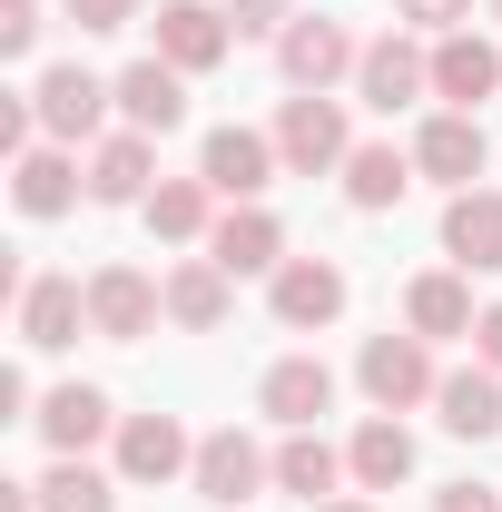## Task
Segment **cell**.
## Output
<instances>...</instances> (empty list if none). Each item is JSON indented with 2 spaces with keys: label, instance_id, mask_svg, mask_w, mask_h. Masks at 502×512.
I'll return each mask as SVG.
<instances>
[{
  "label": "cell",
  "instance_id": "cell-15",
  "mask_svg": "<svg viewBox=\"0 0 502 512\" xmlns=\"http://www.w3.org/2000/svg\"><path fill=\"white\" fill-rule=\"evenodd\" d=\"M109 89H119V119H128V128H148V138H168V128L188 119V69H168L158 50H148V60H128Z\"/></svg>",
  "mask_w": 502,
  "mask_h": 512
},
{
  "label": "cell",
  "instance_id": "cell-9",
  "mask_svg": "<svg viewBox=\"0 0 502 512\" xmlns=\"http://www.w3.org/2000/svg\"><path fill=\"white\" fill-rule=\"evenodd\" d=\"M286 158H276V128H207V148H197V178L217 197H237V207H256V188L276 178Z\"/></svg>",
  "mask_w": 502,
  "mask_h": 512
},
{
  "label": "cell",
  "instance_id": "cell-24",
  "mask_svg": "<svg viewBox=\"0 0 502 512\" xmlns=\"http://www.w3.org/2000/svg\"><path fill=\"white\" fill-rule=\"evenodd\" d=\"M207 256H217L227 276H276V266H286V227H276L266 207H227L217 237H207Z\"/></svg>",
  "mask_w": 502,
  "mask_h": 512
},
{
  "label": "cell",
  "instance_id": "cell-4",
  "mask_svg": "<svg viewBox=\"0 0 502 512\" xmlns=\"http://www.w3.org/2000/svg\"><path fill=\"white\" fill-rule=\"evenodd\" d=\"M30 109H40V128H50L60 148H79V138H99V119L119 109V89H109L99 69L60 60V69H40V79H30Z\"/></svg>",
  "mask_w": 502,
  "mask_h": 512
},
{
  "label": "cell",
  "instance_id": "cell-7",
  "mask_svg": "<svg viewBox=\"0 0 502 512\" xmlns=\"http://www.w3.org/2000/svg\"><path fill=\"white\" fill-rule=\"evenodd\" d=\"M355 99L365 109H414V99H434V50H414L404 30H384V40H365V60H355Z\"/></svg>",
  "mask_w": 502,
  "mask_h": 512
},
{
  "label": "cell",
  "instance_id": "cell-32",
  "mask_svg": "<svg viewBox=\"0 0 502 512\" xmlns=\"http://www.w3.org/2000/svg\"><path fill=\"white\" fill-rule=\"evenodd\" d=\"M227 20H237V40H256V30H286L296 0H227Z\"/></svg>",
  "mask_w": 502,
  "mask_h": 512
},
{
  "label": "cell",
  "instance_id": "cell-25",
  "mask_svg": "<svg viewBox=\"0 0 502 512\" xmlns=\"http://www.w3.org/2000/svg\"><path fill=\"white\" fill-rule=\"evenodd\" d=\"M404 325L424 335V345H443V335H473V286H463V266H434V276H414L404 286Z\"/></svg>",
  "mask_w": 502,
  "mask_h": 512
},
{
  "label": "cell",
  "instance_id": "cell-2",
  "mask_svg": "<svg viewBox=\"0 0 502 512\" xmlns=\"http://www.w3.org/2000/svg\"><path fill=\"white\" fill-rule=\"evenodd\" d=\"M355 384L375 394V414H414V404H434V345L404 325V335H365V355H355Z\"/></svg>",
  "mask_w": 502,
  "mask_h": 512
},
{
  "label": "cell",
  "instance_id": "cell-6",
  "mask_svg": "<svg viewBox=\"0 0 502 512\" xmlns=\"http://www.w3.org/2000/svg\"><path fill=\"white\" fill-rule=\"evenodd\" d=\"M266 306H276V325H286V335L335 325V316H345V266H335V256H286V266L266 276Z\"/></svg>",
  "mask_w": 502,
  "mask_h": 512
},
{
  "label": "cell",
  "instance_id": "cell-21",
  "mask_svg": "<svg viewBox=\"0 0 502 512\" xmlns=\"http://www.w3.org/2000/svg\"><path fill=\"white\" fill-rule=\"evenodd\" d=\"M79 188H89V178H79V158H69L60 138L30 148V158H10V197H20V217H69Z\"/></svg>",
  "mask_w": 502,
  "mask_h": 512
},
{
  "label": "cell",
  "instance_id": "cell-23",
  "mask_svg": "<svg viewBox=\"0 0 502 512\" xmlns=\"http://www.w3.org/2000/svg\"><path fill=\"white\" fill-rule=\"evenodd\" d=\"M256 404H266V414H276L286 434H306L315 414L335 404V375H325L315 355H276V365H266V384H256Z\"/></svg>",
  "mask_w": 502,
  "mask_h": 512
},
{
  "label": "cell",
  "instance_id": "cell-16",
  "mask_svg": "<svg viewBox=\"0 0 502 512\" xmlns=\"http://www.w3.org/2000/svg\"><path fill=\"white\" fill-rule=\"evenodd\" d=\"M443 256L463 276H493L502 266V188H453V207H443Z\"/></svg>",
  "mask_w": 502,
  "mask_h": 512
},
{
  "label": "cell",
  "instance_id": "cell-18",
  "mask_svg": "<svg viewBox=\"0 0 502 512\" xmlns=\"http://www.w3.org/2000/svg\"><path fill=\"white\" fill-rule=\"evenodd\" d=\"M493 89H502V50L483 40V30L434 40V99H443V109H483Z\"/></svg>",
  "mask_w": 502,
  "mask_h": 512
},
{
  "label": "cell",
  "instance_id": "cell-30",
  "mask_svg": "<svg viewBox=\"0 0 502 512\" xmlns=\"http://www.w3.org/2000/svg\"><path fill=\"white\" fill-rule=\"evenodd\" d=\"M40 50V0H0V60H30Z\"/></svg>",
  "mask_w": 502,
  "mask_h": 512
},
{
  "label": "cell",
  "instance_id": "cell-5",
  "mask_svg": "<svg viewBox=\"0 0 502 512\" xmlns=\"http://www.w3.org/2000/svg\"><path fill=\"white\" fill-rule=\"evenodd\" d=\"M266 483H276V453L256 444V434H237V424H227V434H207V444H197V473H188L197 503L237 512V503H256Z\"/></svg>",
  "mask_w": 502,
  "mask_h": 512
},
{
  "label": "cell",
  "instance_id": "cell-35",
  "mask_svg": "<svg viewBox=\"0 0 502 512\" xmlns=\"http://www.w3.org/2000/svg\"><path fill=\"white\" fill-rule=\"evenodd\" d=\"M473 365H493V375H502V306H483V325H473Z\"/></svg>",
  "mask_w": 502,
  "mask_h": 512
},
{
  "label": "cell",
  "instance_id": "cell-1",
  "mask_svg": "<svg viewBox=\"0 0 502 512\" xmlns=\"http://www.w3.org/2000/svg\"><path fill=\"white\" fill-rule=\"evenodd\" d=\"M276 158H286L296 178H325V168H345V158H355L345 99H325V89H296V99L276 109Z\"/></svg>",
  "mask_w": 502,
  "mask_h": 512
},
{
  "label": "cell",
  "instance_id": "cell-34",
  "mask_svg": "<svg viewBox=\"0 0 502 512\" xmlns=\"http://www.w3.org/2000/svg\"><path fill=\"white\" fill-rule=\"evenodd\" d=\"M434 512H502V493H493V483H443Z\"/></svg>",
  "mask_w": 502,
  "mask_h": 512
},
{
  "label": "cell",
  "instance_id": "cell-29",
  "mask_svg": "<svg viewBox=\"0 0 502 512\" xmlns=\"http://www.w3.org/2000/svg\"><path fill=\"white\" fill-rule=\"evenodd\" d=\"M40 512H119V473H89L79 453H60L40 473Z\"/></svg>",
  "mask_w": 502,
  "mask_h": 512
},
{
  "label": "cell",
  "instance_id": "cell-22",
  "mask_svg": "<svg viewBox=\"0 0 502 512\" xmlns=\"http://www.w3.org/2000/svg\"><path fill=\"white\" fill-rule=\"evenodd\" d=\"M138 217H148V237H168V247H207V237H217V188H207V178H158Z\"/></svg>",
  "mask_w": 502,
  "mask_h": 512
},
{
  "label": "cell",
  "instance_id": "cell-19",
  "mask_svg": "<svg viewBox=\"0 0 502 512\" xmlns=\"http://www.w3.org/2000/svg\"><path fill=\"white\" fill-rule=\"evenodd\" d=\"M335 178H345V207H365V217H384V207H394V197L414 188L424 168H414V148H394V138H355V158H345Z\"/></svg>",
  "mask_w": 502,
  "mask_h": 512
},
{
  "label": "cell",
  "instance_id": "cell-26",
  "mask_svg": "<svg viewBox=\"0 0 502 512\" xmlns=\"http://www.w3.org/2000/svg\"><path fill=\"white\" fill-rule=\"evenodd\" d=\"M345 473H355L365 493H394V483L414 473V434H404L394 414H365V424H355V444H345Z\"/></svg>",
  "mask_w": 502,
  "mask_h": 512
},
{
  "label": "cell",
  "instance_id": "cell-14",
  "mask_svg": "<svg viewBox=\"0 0 502 512\" xmlns=\"http://www.w3.org/2000/svg\"><path fill=\"white\" fill-rule=\"evenodd\" d=\"M79 325H89V286H79V276H30V286H20V345H30V355L79 345Z\"/></svg>",
  "mask_w": 502,
  "mask_h": 512
},
{
  "label": "cell",
  "instance_id": "cell-37",
  "mask_svg": "<svg viewBox=\"0 0 502 512\" xmlns=\"http://www.w3.org/2000/svg\"><path fill=\"white\" fill-rule=\"evenodd\" d=\"M315 512H375V503H365V493H335V503H315Z\"/></svg>",
  "mask_w": 502,
  "mask_h": 512
},
{
  "label": "cell",
  "instance_id": "cell-20",
  "mask_svg": "<svg viewBox=\"0 0 502 512\" xmlns=\"http://www.w3.org/2000/svg\"><path fill=\"white\" fill-rule=\"evenodd\" d=\"M237 306V276L217 266V256H178L168 266V325H188V335H217Z\"/></svg>",
  "mask_w": 502,
  "mask_h": 512
},
{
  "label": "cell",
  "instance_id": "cell-31",
  "mask_svg": "<svg viewBox=\"0 0 502 512\" xmlns=\"http://www.w3.org/2000/svg\"><path fill=\"white\" fill-rule=\"evenodd\" d=\"M394 10H404L414 30H434V40H453V30L473 20V0H394Z\"/></svg>",
  "mask_w": 502,
  "mask_h": 512
},
{
  "label": "cell",
  "instance_id": "cell-11",
  "mask_svg": "<svg viewBox=\"0 0 502 512\" xmlns=\"http://www.w3.org/2000/svg\"><path fill=\"white\" fill-rule=\"evenodd\" d=\"M197 473V444L178 414H128L119 424V483H178Z\"/></svg>",
  "mask_w": 502,
  "mask_h": 512
},
{
  "label": "cell",
  "instance_id": "cell-12",
  "mask_svg": "<svg viewBox=\"0 0 502 512\" xmlns=\"http://www.w3.org/2000/svg\"><path fill=\"white\" fill-rule=\"evenodd\" d=\"M483 158H493V148H483V119H473V109H434V119L414 128V168L443 178V188H473Z\"/></svg>",
  "mask_w": 502,
  "mask_h": 512
},
{
  "label": "cell",
  "instance_id": "cell-13",
  "mask_svg": "<svg viewBox=\"0 0 502 512\" xmlns=\"http://www.w3.org/2000/svg\"><path fill=\"white\" fill-rule=\"evenodd\" d=\"M148 188H158V138L148 128H119V138L89 148V197L99 207H148Z\"/></svg>",
  "mask_w": 502,
  "mask_h": 512
},
{
  "label": "cell",
  "instance_id": "cell-28",
  "mask_svg": "<svg viewBox=\"0 0 502 512\" xmlns=\"http://www.w3.org/2000/svg\"><path fill=\"white\" fill-rule=\"evenodd\" d=\"M335 483H345V453L325 444L315 424L276 444V493H296V503H335Z\"/></svg>",
  "mask_w": 502,
  "mask_h": 512
},
{
  "label": "cell",
  "instance_id": "cell-17",
  "mask_svg": "<svg viewBox=\"0 0 502 512\" xmlns=\"http://www.w3.org/2000/svg\"><path fill=\"white\" fill-rule=\"evenodd\" d=\"M434 414H443L453 444H493L502 434V375L493 365H453V375L434 384Z\"/></svg>",
  "mask_w": 502,
  "mask_h": 512
},
{
  "label": "cell",
  "instance_id": "cell-36",
  "mask_svg": "<svg viewBox=\"0 0 502 512\" xmlns=\"http://www.w3.org/2000/svg\"><path fill=\"white\" fill-rule=\"evenodd\" d=\"M0 414H10V424H30V375H20V365H0Z\"/></svg>",
  "mask_w": 502,
  "mask_h": 512
},
{
  "label": "cell",
  "instance_id": "cell-10",
  "mask_svg": "<svg viewBox=\"0 0 502 512\" xmlns=\"http://www.w3.org/2000/svg\"><path fill=\"white\" fill-rule=\"evenodd\" d=\"M227 50H237V20H227V10H207V0H158V60L168 69H217L227 60Z\"/></svg>",
  "mask_w": 502,
  "mask_h": 512
},
{
  "label": "cell",
  "instance_id": "cell-8",
  "mask_svg": "<svg viewBox=\"0 0 502 512\" xmlns=\"http://www.w3.org/2000/svg\"><path fill=\"white\" fill-rule=\"evenodd\" d=\"M158 316H168V276H138V266H99V276H89V335L138 345Z\"/></svg>",
  "mask_w": 502,
  "mask_h": 512
},
{
  "label": "cell",
  "instance_id": "cell-27",
  "mask_svg": "<svg viewBox=\"0 0 502 512\" xmlns=\"http://www.w3.org/2000/svg\"><path fill=\"white\" fill-rule=\"evenodd\" d=\"M30 424H40V444H50V453H89L99 434H109V394H99V384H60Z\"/></svg>",
  "mask_w": 502,
  "mask_h": 512
},
{
  "label": "cell",
  "instance_id": "cell-38",
  "mask_svg": "<svg viewBox=\"0 0 502 512\" xmlns=\"http://www.w3.org/2000/svg\"><path fill=\"white\" fill-rule=\"evenodd\" d=\"M493 20H502V0H493Z\"/></svg>",
  "mask_w": 502,
  "mask_h": 512
},
{
  "label": "cell",
  "instance_id": "cell-3",
  "mask_svg": "<svg viewBox=\"0 0 502 512\" xmlns=\"http://www.w3.org/2000/svg\"><path fill=\"white\" fill-rule=\"evenodd\" d=\"M355 60H365V40H355L345 20H325V10H296V20L276 30L286 89H335V79H355Z\"/></svg>",
  "mask_w": 502,
  "mask_h": 512
},
{
  "label": "cell",
  "instance_id": "cell-33",
  "mask_svg": "<svg viewBox=\"0 0 502 512\" xmlns=\"http://www.w3.org/2000/svg\"><path fill=\"white\" fill-rule=\"evenodd\" d=\"M69 20H79V30H128L138 0H69Z\"/></svg>",
  "mask_w": 502,
  "mask_h": 512
}]
</instances>
